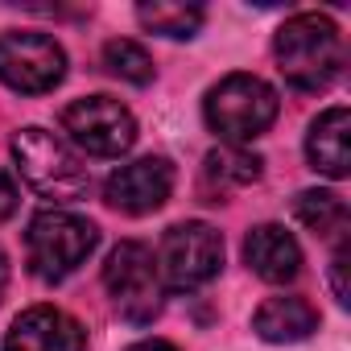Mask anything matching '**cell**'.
<instances>
[{"instance_id": "cell-1", "label": "cell", "mask_w": 351, "mask_h": 351, "mask_svg": "<svg viewBox=\"0 0 351 351\" xmlns=\"http://www.w3.org/2000/svg\"><path fill=\"white\" fill-rule=\"evenodd\" d=\"M277 66L293 91H326L343 71V38L330 17L298 13L277 29Z\"/></svg>"}, {"instance_id": "cell-2", "label": "cell", "mask_w": 351, "mask_h": 351, "mask_svg": "<svg viewBox=\"0 0 351 351\" xmlns=\"http://www.w3.org/2000/svg\"><path fill=\"white\" fill-rule=\"evenodd\" d=\"M13 161L25 186L50 203H75L91 191V173L79 161V153L46 128H21L13 136Z\"/></svg>"}, {"instance_id": "cell-3", "label": "cell", "mask_w": 351, "mask_h": 351, "mask_svg": "<svg viewBox=\"0 0 351 351\" xmlns=\"http://www.w3.org/2000/svg\"><path fill=\"white\" fill-rule=\"evenodd\" d=\"M99 244V228L75 211H38L29 219V232H25V256H29V269L34 277L42 281H66L79 265H87V256L95 252Z\"/></svg>"}, {"instance_id": "cell-4", "label": "cell", "mask_w": 351, "mask_h": 351, "mask_svg": "<svg viewBox=\"0 0 351 351\" xmlns=\"http://www.w3.org/2000/svg\"><path fill=\"white\" fill-rule=\"evenodd\" d=\"M207 128L228 145H248L277 120V91L256 75H228L203 99Z\"/></svg>"}, {"instance_id": "cell-5", "label": "cell", "mask_w": 351, "mask_h": 351, "mask_svg": "<svg viewBox=\"0 0 351 351\" xmlns=\"http://www.w3.org/2000/svg\"><path fill=\"white\" fill-rule=\"evenodd\" d=\"M104 289L112 293L116 310L124 322L132 326H149L165 298H161V273L153 265V252L136 240H124L108 252V265H104Z\"/></svg>"}, {"instance_id": "cell-6", "label": "cell", "mask_w": 351, "mask_h": 351, "mask_svg": "<svg viewBox=\"0 0 351 351\" xmlns=\"http://www.w3.org/2000/svg\"><path fill=\"white\" fill-rule=\"evenodd\" d=\"M223 269V236L203 223H173L157 248V273L169 289H199Z\"/></svg>"}, {"instance_id": "cell-7", "label": "cell", "mask_w": 351, "mask_h": 351, "mask_svg": "<svg viewBox=\"0 0 351 351\" xmlns=\"http://www.w3.org/2000/svg\"><path fill=\"white\" fill-rule=\"evenodd\" d=\"M66 79V54L50 34H0V83L21 95H46Z\"/></svg>"}, {"instance_id": "cell-8", "label": "cell", "mask_w": 351, "mask_h": 351, "mask_svg": "<svg viewBox=\"0 0 351 351\" xmlns=\"http://www.w3.org/2000/svg\"><path fill=\"white\" fill-rule=\"evenodd\" d=\"M62 132L91 157H120L136 145V120L112 95L75 99L62 112Z\"/></svg>"}, {"instance_id": "cell-9", "label": "cell", "mask_w": 351, "mask_h": 351, "mask_svg": "<svg viewBox=\"0 0 351 351\" xmlns=\"http://www.w3.org/2000/svg\"><path fill=\"white\" fill-rule=\"evenodd\" d=\"M169 191H173V165L165 157L128 161V165L112 169V178L104 182L108 207H116L124 215H149V211L165 207L169 203Z\"/></svg>"}, {"instance_id": "cell-10", "label": "cell", "mask_w": 351, "mask_h": 351, "mask_svg": "<svg viewBox=\"0 0 351 351\" xmlns=\"http://www.w3.org/2000/svg\"><path fill=\"white\" fill-rule=\"evenodd\" d=\"M5 351H87V330L58 306H29L9 326Z\"/></svg>"}, {"instance_id": "cell-11", "label": "cell", "mask_w": 351, "mask_h": 351, "mask_svg": "<svg viewBox=\"0 0 351 351\" xmlns=\"http://www.w3.org/2000/svg\"><path fill=\"white\" fill-rule=\"evenodd\" d=\"M244 261L269 285H285L302 273V248L281 223H256L244 236Z\"/></svg>"}, {"instance_id": "cell-12", "label": "cell", "mask_w": 351, "mask_h": 351, "mask_svg": "<svg viewBox=\"0 0 351 351\" xmlns=\"http://www.w3.org/2000/svg\"><path fill=\"white\" fill-rule=\"evenodd\" d=\"M306 157L326 178H347L351 173V116H347V108H326L310 124Z\"/></svg>"}, {"instance_id": "cell-13", "label": "cell", "mask_w": 351, "mask_h": 351, "mask_svg": "<svg viewBox=\"0 0 351 351\" xmlns=\"http://www.w3.org/2000/svg\"><path fill=\"white\" fill-rule=\"evenodd\" d=\"M261 157L244 145H219L203 157V195L207 203H228L232 191H244L261 178Z\"/></svg>"}, {"instance_id": "cell-14", "label": "cell", "mask_w": 351, "mask_h": 351, "mask_svg": "<svg viewBox=\"0 0 351 351\" xmlns=\"http://www.w3.org/2000/svg\"><path fill=\"white\" fill-rule=\"evenodd\" d=\"M252 330L265 343H302L318 330V310L306 298L281 293V298L261 302V310L252 314Z\"/></svg>"}, {"instance_id": "cell-15", "label": "cell", "mask_w": 351, "mask_h": 351, "mask_svg": "<svg viewBox=\"0 0 351 351\" xmlns=\"http://www.w3.org/2000/svg\"><path fill=\"white\" fill-rule=\"evenodd\" d=\"M293 215L306 232H314L322 240H339L347 232V203L335 191H302L293 199Z\"/></svg>"}, {"instance_id": "cell-16", "label": "cell", "mask_w": 351, "mask_h": 351, "mask_svg": "<svg viewBox=\"0 0 351 351\" xmlns=\"http://www.w3.org/2000/svg\"><path fill=\"white\" fill-rule=\"evenodd\" d=\"M136 21L161 38H195L207 21V13L199 5H169V0H157V5H141Z\"/></svg>"}, {"instance_id": "cell-17", "label": "cell", "mask_w": 351, "mask_h": 351, "mask_svg": "<svg viewBox=\"0 0 351 351\" xmlns=\"http://www.w3.org/2000/svg\"><path fill=\"white\" fill-rule=\"evenodd\" d=\"M104 66H108L116 79L132 83V87L153 83V58H149V50L136 46V42H128V38H116V42L104 46Z\"/></svg>"}, {"instance_id": "cell-18", "label": "cell", "mask_w": 351, "mask_h": 351, "mask_svg": "<svg viewBox=\"0 0 351 351\" xmlns=\"http://www.w3.org/2000/svg\"><path fill=\"white\" fill-rule=\"evenodd\" d=\"M347 265H351V248H347V240H339V248H335V256H330V289H335V302H339V306L351 302V289H347Z\"/></svg>"}, {"instance_id": "cell-19", "label": "cell", "mask_w": 351, "mask_h": 351, "mask_svg": "<svg viewBox=\"0 0 351 351\" xmlns=\"http://www.w3.org/2000/svg\"><path fill=\"white\" fill-rule=\"evenodd\" d=\"M13 211H17V186H13V178H9V173L0 169V223H5Z\"/></svg>"}, {"instance_id": "cell-20", "label": "cell", "mask_w": 351, "mask_h": 351, "mask_svg": "<svg viewBox=\"0 0 351 351\" xmlns=\"http://www.w3.org/2000/svg\"><path fill=\"white\" fill-rule=\"evenodd\" d=\"M128 351H178V347L165 343V339H145V343H136V347H128Z\"/></svg>"}, {"instance_id": "cell-21", "label": "cell", "mask_w": 351, "mask_h": 351, "mask_svg": "<svg viewBox=\"0 0 351 351\" xmlns=\"http://www.w3.org/2000/svg\"><path fill=\"white\" fill-rule=\"evenodd\" d=\"M5 285H9V256L0 248V298H5Z\"/></svg>"}]
</instances>
